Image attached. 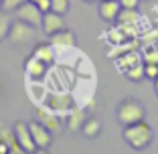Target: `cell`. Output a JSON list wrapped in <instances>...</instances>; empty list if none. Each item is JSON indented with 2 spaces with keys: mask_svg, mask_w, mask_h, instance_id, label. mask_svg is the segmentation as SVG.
I'll return each mask as SVG.
<instances>
[{
  "mask_svg": "<svg viewBox=\"0 0 158 154\" xmlns=\"http://www.w3.org/2000/svg\"><path fill=\"white\" fill-rule=\"evenodd\" d=\"M124 140L128 142L130 148L144 150L152 142V128L144 120L136 122V124H130V126H124Z\"/></svg>",
  "mask_w": 158,
  "mask_h": 154,
  "instance_id": "1",
  "label": "cell"
},
{
  "mask_svg": "<svg viewBox=\"0 0 158 154\" xmlns=\"http://www.w3.org/2000/svg\"><path fill=\"white\" fill-rule=\"evenodd\" d=\"M116 116H118V122H120L122 126H130V124H136V122L144 120L146 110L136 98H126L120 102Z\"/></svg>",
  "mask_w": 158,
  "mask_h": 154,
  "instance_id": "2",
  "label": "cell"
},
{
  "mask_svg": "<svg viewBox=\"0 0 158 154\" xmlns=\"http://www.w3.org/2000/svg\"><path fill=\"white\" fill-rule=\"evenodd\" d=\"M33 28H35L33 24L16 19L12 24H10V31H8L10 43H12V45H27V43H31V39H33V35H35Z\"/></svg>",
  "mask_w": 158,
  "mask_h": 154,
  "instance_id": "3",
  "label": "cell"
},
{
  "mask_svg": "<svg viewBox=\"0 0 158 154\" xmlns=\"http://www.w3.org/2000/svg\"><path fill=\"white\" fill-rule=\"evenodd\" d=\"M14 14H16V19L24 20V23H28V24H33V27H41L43 24V12L39 10V6L35 4V2L24 0L23 4L14 10Z\"/></svg>",
  "mask_w": 158,
  "mask_h": 154,
  "instance_id": "4",
  "label": "cell"
},
{
  "mask_svg": "<svg viewBox=\"0 0 158 154\" xmlns=\"http://www.w3.org/2000/svg\"><path fill=\"white\" fill-rule=\"evenodd\" d=\"M28 130H31V136H33V140H35V144H37V148L47 150L49 146H51L53 132L49 130V128H45L39 120L31 122V124H28Z\"/></svg>",
  "mask_w": 158,
  "mask_h": 154,
  "instance_id": "5",
  "label": "cell"
},
{
  "mask_svg": "<svg viewBox=\"0 0 158 154\" xmlns=\"http://www.w3.org/2000/svg\"><path fill=\"white\" fill-rule=\"evenodd\" d=\"M14 134H16V140L23 146L24 152H35L37 150V144H35L33 136H31V130H28L27 122H16L14 124Z\"/></svg>",
  "mask_w": 158,
  "mask_h": 154,
  "instance_id": "6",
  "label": "cell"
},
{
  "mask_svg": "<svg viewBox=\"0 0 158 154\" xmlns=\"http://www.w3.org/2000/svg\"><path fill=\"white\" fill-rule=\"evenodd\" d=\"M37 120L41 122L45 128H49L53 134H59L61 132V116H57V112H47V107H39L37 110Z\"/></svg>",
  "mask_w": 158,
  "mask_h": 154,
  "instance_id": "7",
  "label": "cell"
},
{
  "mask_svg": "<svg viewBox=\"0 0 158 154\" xmlns=\"http://www.w3.org/2000/svg\"><path fill=\"white\" fill-rule=\"evenodd\" d=\"M41 27L47 35H53V33H57V31H61V28H65V24H63V14L55 12V10L45 12L43 14V24Z\"/></svg>",
  "mask_w": 158,
  "mask_h": 154,
  "instance_id": "8",
  "label": "cell"
},
{
  "mask_svg": "<svg viewBox=\"0 0 158 154\" xmlns=\"http://www.w3.org/2000/svg\"><path fill=\"white\" fill-rule=\"evenodd\" d=\"M0 142H4V144L8 146V152H12V154H24L23 146H20V144H19V140H16L14 128L0 126Z\"/></svg>",
  "mask_w": 158,
  "mask_h": 154,
  "instance_id": "9",
  "label": "cell"
},
{
  "mask_svg": "<svg viewBox=\"0 0 158 154\" xmlns=\"http://www.w3.org/2000/svg\"><path fill=\"white\" fill-rule=\"evenodd\" d=\"M120 10H122L120 0H102V2H99V16H102L103 20H107V23L116 20Z\"/></svg>",
  "mask_w": 158,
  "mask_h": 154,
  "instance_id": "10",
  "label": "cell"
},
{
  "mask_svg": "<svg viewBox=\"0 0 158 154\" xmlns=\"http://www.w3.org/2000/svg\"><path fill=\"white\" fill-rule=\"evenodd\" d=\"M85 120H87V110H83V107H71L69 116H67V128L71 132H77L85 124Z\"/></svg>",
  "mask_w": 158,
  "mask_h": 154,
  "instance_id": "11",
  "label": "cell"
},
{
  "mask_svg": "<svg viewBox=\"0 0 158 154\" xmlns=\"http://www.w3.org/2000/svg\"><path fill=\"white\" fill-rule=\"evenodd\" d=\"M49 107H51L53 112H57V114H61V112H69L71 107H73V99H71V95H63V94H59V95H51L49 98Z\"/></svg>",
  "mask_w": 158,
  "mask_h": 154,
  "instance_id": "12",
  "label": "cell"
},
{
  "mask_svg": "<svg viewBox=\"0 0 158 154\" xmlns=\"http://www.w3.org/2000/svg\"><path fill=\"white\" fill-rule=\"evenodd\" d=\"M51 45L53 47H73L75 45V35L69 28H61L51 35Z\"/></svg>",
  "mask_w": 158,
  "mask_h": 154,
  "instance_id": "13",
  "label": "cell"
},
{
  "mask_svg": "<svg viewBox=\"0 0 158 154\" xmlns=\"http://www.w3.org/2000/svg\"><path fill=\"white\" fill-rule=\"evenodd\" d=\"M27 73L33 77V79H41V77H45L47 73V63L41 59H37V57H31V59L27 61Z\"/></svg>",
  "mask_w": 158,
  "mask_h": 154,
  "instance_id": "14",
  "label": "cell"
},
{
  "mask_svg": "<svg viewBox=\"0 0 158 154\" xmlns=\"http://www.w3.org/2000/svg\"><path fill=\"white\" fill-rule=\"evenodd\" d=\"M140 19V14H138V8H122L120 14H118V19L122 24H136Z\"/></svg>",
  "mask_w": 158,
  "mask_h": 154,
  "instance_id": "15",
  "label": "cell"
},
{
  "mask_svg": "<svg viewBox=\"0 0 158 154\" xmlns=\"http://www.w3.org/2000/svg\"><path fill=\"white\" fill-rule=\"evenodd\" d=\"M81 132H83L87 138H95V136L99 134V122L95 120V118H87L85 124L81 126Z\"/></svg>",
  "mask_w": 158,
  "mask_h": 154,
  "instance_id": "16",
  "label": "cell"
},
{
  "mask_svg": "<svg viewBox=\"0 0 158 154\" xmlns=\"http://www.w3.org/2000/svg\"><path fill=\"white\" fill-rule=\"evenodd\" d=\"M37 59H41V61H45L47 65H51L53 63V51H51V47H47V45H37L35 47V53H33Z\"/></svg>",
  "mask_w": 158,
  "mask_h": 154,
  "instance_id": "17",
  "label": "cell"
},
{
  "mask_svg": "<svg viewBox=\"0 0 158 154\" xmlns=\"http://www.w3.org/2000/svg\"><path fill=\"white\" fill-rule=\"evenodd\" d=\"M126 75H128V79L132 81H140L142 77H144V63H134V65L128 67V71H126Z\"/></svg>",
  "mask_w": 158,
  "mask_h": 154,
  "instance_id": "18",
  "label": "cell"
},
{
  "mask_svg": "<svg viewBox=\"0 0 158 154\" xmlns=\"http://www.w3.org/2000/svg\"><path fill=\"white\" fill-rule=\"evenodd\" d=\"M10 24H12V20H10V14L6 12V10H4V12H0V41L8 37Z\"/></svg>",
  "mask_w": 158,
  "mask_h": 154,
  "instance_id": "19",
  "label": "cell"
},
{
  "mask_svg": "<svg viewBox=\"0 0 158 154\" xmlns=\"http://www.w3.org/2000/svg\"><path fill=\"white\" fill-rule=\"evenodd\" d=\"M51 10L59 14H65L69 10V0H51Z\"/></svg>",
  "mask_w": 158,
  "mask_h": 154,
  "instance_id": "20",
  "label": "cell"
},
{
  "mask_svg": "<svg viewBox=\"0 0 158 154\" xmlns=\"http://www.w3.org/2000/svg\"><path fill=\"white\" fill-rule=\"evenodd\" d=\"M144 63H156L158 65V49L156 47L144 49Z\"/></svg>",
  "mask_w": 158,
  "mask_h": 154,
  "instance_id": "21",
  "label": "cell"
},
{
  "mask_svg": "<svg viewBox=\"0 0 158 154\" xmlns=\"http://www.w3.org/2000/svg\"><path fill=\"white\" fill-rule=\"evenodd\" d=\"M144 77H148V79H156L158 77V65L156 63H144Z\"/></svg>",
  "mask_w": 158,
  "mask_h": 154,
  "instance_id": "22",
  "label": "cell"
},
{
  "mask_svg": "<svg viewBox=\"0 0 158 154\" xmlns=\"http://www.w3.org/2000/svg\"><path fill=\"white\" fill-rule=\"evenodd\" d=\"M23 2H24V0H2V6H0V8L6 10V12H14Z\"/></svg>",
  "mask_w": 158,
  "mask_h": 154,
  "instance_id": "23",
  "label": "cell"
},
{
  "mask_svg": "<svg viewBox=\"0 0 158 154\" xmlns=\"http://www.w3.org/2000/svg\"><path fill=\"white\" fill-rule=\"evenodd\" d=\"M35 4L39 6V10H41L43 14H45V12H49V10H51V0H37Z\"/></svg>",
  "mask_w": 158,
  "mask_h": 154,
  "instance_id": "24",
  "label": "cell"
},
{
  "mask_svg": "<svg viewBox=\"0 0 158 154\" xmlns=\"http://www.w3.org/2000/svg\"><path fill=\"white\" fill-rule=\"evenodd\" d=\"M120 4L122 8H138L140 0H120Z\"/></svg>",
  "mask_w": 158,
  "mask_h": 154,
  "instance_id": "25",
  "label": "cell"
},
{
  "mask_svg": "<svg viewBox=\"0 0 158 154\" xmlns=\"http://www.w3.org/2000/svg\"><path fill=\"white\" fill-rule=\"evenodd\" d=\"M0 154H8V146L4 142H0Z\"/></svg>",
  "mask_w": 158,
  "mask_h": 154,
  "instance_id": "26",
  "label": "cell"
},
{
  "mask_svg": "<svg viewBox=\"0 0 158 154\" xmlns=\"http://www.w3.org/2000/svg\"><path fill=\"white\" fill-rule=\"evenodd\" d=\"M154 87H156V94H158V77L154 79Z\"/></svg>",
  "mask_w": 158,
  "mask_h": 154,
  "instance_id": "27",
  "label": "cell"
},
{
  "mask_svg": "<svg viewBox=\"0 0 158 154\" xmlns=\"http://www.w3.org/2000/svg\"><path fill=\"white\" fill-rule=\"evenodd\" d=\"M85 2H95V0H85Z\"/></svg>",
  "mask_w": 158,
  "mask_h": 154,
  "instance_id": "28",
  "label": "cell"
},
{
  "mask_svg": "<svg viewBox=\"0 0 158 154\" xmlns=\"http://www.w3.org/2000/svg\"><path fill=\"white\" fill-rule=\"evenodd\" d=\"M28 2H37V0H28Z\"/></svg>",
  "mask_w": 158,
  "mask_h": 154,
  "instance_id": "29",
  "label": "cell"
},
{
  "mask_svg": "<svg viewBox=\"0 0 158 154\" xmlns=\"http://www.w3.org/2000/svg\"><path fill=\"white\" fill-rule=\"evenodd\" d=\"M0 6H2V0H0Z\"/></svg>",
  "mask_w": 158,
  "mask_h": 154,
  "instance_id": "30",
  "label": "cell"
}]
</instances>
